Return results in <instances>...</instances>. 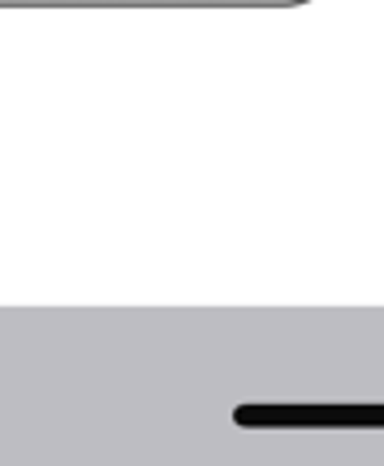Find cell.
Returning <instances> with one entry per match:
<instances>
[{"label":"cell","instance_id":"6da1fadb","mask_svg":"<svg viewBox=\"0 0 384 466\" xmlns=\"http://www.w3.org/2000/svg\"><path fill=\"white\" fill-rule=\"evenodd\" d=\"M237 426H384V405H237Z\"/></svg>","mask_w":384,"mask_h":466}]
</instances>
